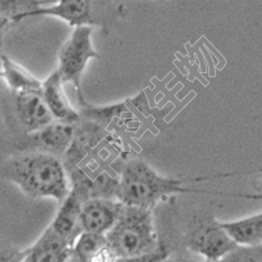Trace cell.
<instances>
[{
	"instance_id": "obj_1",
	"label": "cell",
	"mask_w": 262,
	"mask_h": 262,
	"mask_svg": "<svg viewBox=\"0 0 262 262\" xmlns=\"http://www.w3.org/2000/svg\"><path fill=\"white\" fill-rule=\"evenodd\" d=\"M2 174L29 198H54L62 203L70 193L63 161L45 152H21L4 161Z\"/></svg>"
},
{
	"instance_id": "obj_2",
	"label": "cell",
	"mask_w": 262,
	"mask_h": 262,
	"mask_svg": "<svg viewBox=\"0 0 262 262\" xmlns=\"http://www.w3.org/2000/svg\"><path fill=\"white\" fill-rule=\"evenodd\" d=\"M190 180H177L159 174L142 159H133L123 165L118 180L116 198L126 206L152 210L160 201L180 193H210L185 188Z\"/></svg>"
},
{
	"instance_id": "obj_3",
	"label": "cell",
	"mask_w": 262,
	"mask_h": 262,
	"mask_svg": "<svg viewBox=\"0 0 262 262\" xmlns=\"http://www.w3.org/2000/svg\"><path fill=\"white\" fill-rule=\"evenodd\" d=\"M107 247L119 258H137L160 249L152 210L123 205L113 228L105 235Z\"/></svg>"
},
{
	"instance_id": "obj_4",
	"label": "cell",
	"mask_w": 262,
	"mask_h": 262,
	"mask_svg": "<svg viewBox=\"0 0 262 262\" xmlns=\"http://www.w3.org/2000/svg\"><path fill=\"white\" fill-rule=\"evenodd\" d=\"M93 28H74L71 36L58 54V74L62 78L63 84L71 83L81 96V75L91 59H100L101 55L95 50L92 42Z\"/></svg>"
},
{
	"instance_id": "obj_5",
	"label": "cell",
	"mask_w": 262,
	"mask_h": 262,
	"mask_svg": "<svg viewBox=\"0 0 262 262\" xmlns=\"http://www.w3.org/2000/svg\"><path fill=\"white\" fill-rule=\"evenodd\" d=\"M188 247L205 259L217 262L235 249L237 244L229 237L221 222L211 217L194 227L188 237Z\"/></svg>"
},
{
	"instance_id": "obj_6",
	"label": "cell",
	"mask_w": 262,
	"mask_h": 262,
	"mask_svg": "<svg viewBox=\"0 0 262 262\" xmlns=\"http://www.w3.org/2000/svg\"><path fill=\"white\" fill-rule=\"evenodd\" d=\"M76 125H64L54 122L42 130L27 134L20 140L21 152H45L54 156H64L75 138Z\"/></svg>"
},
{
	"instance_id": "obj_7",
	"label": "cell",
	"mask_w": 262,
	"mask_h": 262,
	"mask_svg": "<svg viewBox=\"0 0 262 262\" xmlns=\"http://www.w3.org/2000/svg\"><path fill=\"white\" fill-rule=\"evenodd\" d=\"M123 203L113 198H91L84 202L80 211L81 232L97 233V235H106L116 222L118 221Z\"/></svg>"
},
{
	"instance_id": "obj_8",
	"label": "cell",
	"mask_w": 262,
	"mask_h": 262,
	"mask_svg": "<svg viewBox=\"0 0 262 262\" xmlns=\"http://www.w3.org/2000/svg\"><path fill=\"white\" fill-rule=\"evenodd\" d=\"M13 107L17 122L32 134L55 122L41 92L13 93Z\"/></svg>"
},
{
	"instance_id": "obj_9",
	"label": "cell",
	"mask_w": 262,
	"mask_h": 262,
	"mask_svg": "<svg viewBox=\"0 0 262 262\" xmlns=\"http://www.w3.org/2000/svg\"><path fill=\"white\" fill-rule=\"evenodd\" d=\"M63 85L60 75L58 71H54L46 80L42 81V97L55 122L75 126L81 121L80 114L70 104Z\"/></svg>"
},
{
	"instance_id": "obj_10",
	"label": "cell",
	"mask_w": 262,
	"mask_h": 262,
	"mask_svg": "<svg viewBox=\"0 0 262 262\" xmlns=\"http://www.w3.org/2000/svg\"><path fill=\"white\" fill-rule=\"evenodd\" d=\"M74 243L49 227L34 244L27 249V262H69Z\"/></svg>"
},
{
	"instance_id": "obj_11",
	"label": "cell",
	"mask_w": 262,
	"mask_h": 262,
	"mask_svg": "<svg viewBox=\"0 0 262 262\" xmlns=\"http://www.w3.org/2000/svg\"><path fill=\"white\" fill-rule=\"evenodd\" d=\"M36 16H51L66 21L70 27H86L93 24L92 6L91 0H57L50 6H43L25 16L36 17Z\"/></svg>"
},
{
	"instance_id": "obj_12",
	"label": "cell",
	"mask_w": 262,
	"mask_h": 262,
	"mask_svg": "<svg viewBox=\"0 0 262 262\" xmlns=\"http://www.w3.org/2000/svg\"><path fill=\"white\" fill-rule=\"evenodd\" d=\"M0 78L13 93L41 92L42 81L6 54H0Z\"/></svg>"
},
{
	"instance_id": "obj_13",
	"label": "cell",
	"mask_w": 262,
	"mask_h": 262,
	"mask_svg": "<svg viewBox=\"0 0 262 262\" xmlns=\"http://www.w3.org/2000/svg\"><path fill=\"white\" fill-rule=\"evenodd\" d=\"M229 237L237 245L257 247L262 245V212L240 221L221 222Z\"/></svg>"
},
{
	"instance_id": "obj_14",
	"label": "cell",
	"mask_w": 262,
	"mask_h": 262,
	"mask_svg": "<svg viewBox=\"0 0 262 262\" xmlns=\"http://www.w3.org/2000/svg\"><path fill=\"white\" fill-rule=\"evenodd\" d=\"M106 245L107 243L105 235L81 232L75 242L71 257L78 262H88Z\"/></svg>"
},
{
	"instance_id": "obj_15",
	"label": "cell",
	"mask_w": 262,
	"mask_h": 262,
	"mask_svg": "<svg viewBox=\"0 0 262 262\" xmlns=\"http://www.w3.org/2000/svg\"><path fill=\"white\" fill-rule=\"evenodd\" d=\"M51 3V0H0V16L7 20L20 21L25 18L28 13Z\"/></svg>"
},
{
	"instance_id": "obj_16",
	"label": "cell",
	"mask_w": 262,
	"mask_h": 262,
	"mask_svg": "<svg viewBox=\"0 0 262 262\" xmlns=\"http://www.w3.org/2000/svg\"><path fill=\"white\" fill-rule=\"evenodd\" d=\"M217 262H262V245L244 247L237 245Z\"/></svg>"
},
{
	"instance_id": "obj_17",
	"label": "cell",
	"mask_w": 262,
	"mask_h": 262,
	"mask_svg": "<svg viewBox=\"0 0 262 262\" xmlns=\"http://www.w3.org/2000/svg\"><path fill=\"white\" fill-rule=\"evenodd\" d=\"M27 250H18L13 247H0V262H24Z\"/></svg>"
},
{
	"instance_id": "obj_18",
	"label": "cell",
	"mask_w": 262,
	"mask_h": 262,
	"mask_svg": "<svg viewBox=\"0 0 262 262\" xmlns=\"http://www.w3.org/2000/svg\"><path fill=\"white\" fill-rule=\"evenodd\" d=\"M119 259L121 258L117 257L116 254L113 253V250L106 245L104 249L100 250V252H98L96 256H93L88 262H119Z\"/></svg>"
},
{
	"instance_id": "obj_19",
	"label": "cell",
	"mask_w": 262,
	"mask_h": 262,
	"mask_svg": "<svg viewBox=\"0 0 262 262\" xmlns=\"http://www.w3.org/2000/svg\"><path fill=\"white\" fill-rule=\"evenodd\" d=\"M242 173H262V168H259L258 170H249V172H233V173H224V174H216V176H212V179H219V177H232L235 174H242ZM205 180H210L211 177H203Z\"/></svg>"
},
{
	"instance_id": "obj_20",
	"label": "cell",
	"mask_w": 262,
	"mask_h": 262,
	"mask_svg": "<svg viewBox=\"0 0 262 262\" xmlns=\"http://www.w3.org/2000/svg\"><path fill=\"white\" fill-rule=\"evenodd\" d=\"M191 262H214V261H209V259H202V261H191Z\"/></svg>"
},
{
	"instance_id": "obj_21",
	"label": "cell",
	"mask_w": 262,
	"mask_h": 262,
	"mask_svg": "<svg viewBox=\"0 0 262 262\" xmlns=\"http://www.w3.org/2000/svg\"><path fill=\"white\" fill-rule=\"evenodd\" d=\"M163 262H179V261H169V259H164Z\"/></svg>"
},
{
	"instance_id": "obj_22",
	"label": "cell",
	"mask_w": 262,
	"mask_h": 262,
	"mask_svg": "<svg viewBox=\"0 0 262 262\" xmlns=\"http://www.w3.org/2000/svg\"><path fill=\"white\" fill-rule=\"evenodd\" d=\"M0 48H2V33H0ZM2 54V53H0Z\"/></svg>"
},
{
	"instance_id": "obj_23",
	"label": "cell",
	"mask_w": 262,
	"mask_h": 262,
	"mask_svg": "<svg viewBox=\"0 0 262 262\" xmlns=\"http://www.w3.org/2000/svg\"><path fill=\"white\" fill-rule=\"evenodd\" d=\"M24 262H27V261H24Z\"/></svg>"
}]
</instances>
